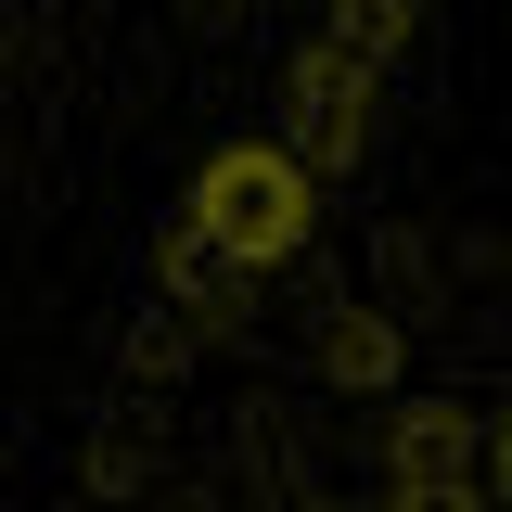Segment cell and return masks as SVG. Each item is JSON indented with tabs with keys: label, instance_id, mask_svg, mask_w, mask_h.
<instances>
[{
	"label": "cell",
	"instance_id": "obj_1",
	"mask_svg": "<svg viewBox=\"0 0 512 512\" xmlns=\"http://www.w3.org/2000/svg\"><path fill=\"white\" fill-rule=\"evenodd\" d=\"M192 231H205L218 256H282V244H308V167L269 154V141H231V154L192 180Z\"/></svg>",
	"mask_w": 512,
	"mask_h": 512
}]
</instances>
